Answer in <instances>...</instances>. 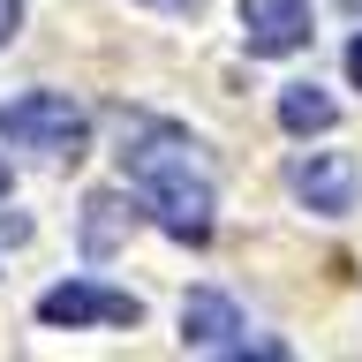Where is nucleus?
<instances>
[{
	"instance_id": "obj_4",
	"label": "nucleus",
	"mask_w": 362,
	"mask_h": 362,
	"mask_svg": "<svg viewBox=\"0 0 362 362\" xmlns=\"http://www.w3.org/2000/svg\"><path fill=\"white\" fill-rule=\"evenodd\" d=\"M287 189L310 204L317 219H347L362 204V166L347 151H294L287 158Z\"/></svg>"
},
{
	"instance_id": "obj_2",
	"label": "nucleus",
	"mask_w": 362,
	"mask_h": 362,
	"mask_svg": "<svg viewBox=\"0 0 362 362\" xmlns=\"http://www.w3.org/2000/svg\"><path fill=\"white\" fill-rule=\"evenodd\" d=\"M0 136L16 144V151H30V158H45V166H76L83 158V144H90V113L68 98V90H23L16 106H0Z\"/></svg>"
},
{
	"instance_id": "obj_11",
	"label": "nucleus",
	"mask_w": 362,
	"mask_h": 362,
	"mask_svg": "<svg viewBox=\"0 0 362 362\" xmlns=\"http://www.w3.org/2000/svg\"><path fill=\"white\" fill-rule=\"evenodd\" d=\"M347 76H355V83H362V30H355V38H347Z\"/></svg>"
},
{
	"instance_id": "obj_9",
	"label": "nucleus",
	"mask_w": 362,
	"mask_h": 362,
	"mask_svg": "<svg viewBox=\"0 0 362 362\" xmlns=\"http://www.w3.org/2000/svg\"><path fill=\"white\" fill-rule=\"evenodd\" d=\"M16 30H23V0H0V45L16 38Z\"/></svg>"
},
{
	"instance_id": "obj_8",
	"label": "nucleus",
	"mask_w": 362,
	"mask_h": 362,
	"mask_svg": "<svg viewBox=\"0 0 362 362\" xmlns=\"http://www.w3.org/2000/svg\"><path fill=\"white\" fill-rule=\"evenodd\" d=\"M332 121H339L332 90H317V83H287V90H279V129H287V136H325Z\"/></svg>"
},
{
	"instance_id": "obj_7",
	"label": "nucleus",
	"mask_w": 362,
	"mask_h": 362,
	"mask_svg": "<svg viewBox=\"0 0 362 362\" xmlns=\"http://www.w3.org/2000/svg\"><path fill=\"white\" fill-rule=\"evenodd\" d=\"M129 226H136V204L121 197V189H98V197L83 204V257H113Z\"/></svg>"
},
{
	"instance_id": "obj_6",
	"label": "nucleus",
	"mask_w": 362,
	"mask_h": 362,
	"mask_svg": "<svg viewBox=\"0 0 362 362\" xmlns=\"http://www.w3.org/2000/svg\"><path fill=\"white\" fill-rule=\"evenodd\" d=\"M317 30L310 0H242V45L257 61H279V53H302Z\"/></svg>"
},
{
	"instance_id": "obj_12",
	"label": "nucleus",
	"mask_w": 362,
	"mask_h": 362,
	"mask_svg": "<svg viewBox=\"0 0 362 362\" xmlns=\"http://www.w3.org/2000/svg\"><path fill=\"white\" fill-rule=\"evenodd\" d=\"M0 197H8V166H0Z\"/></svg>"
},
{
	"instance_id": "obj_10",
	"label": "nucleus",
	"mask_w": 362,
	"mask_h": 362,
	"mask_svg": "<svg viewBox=\"0 0 362 362\" xmlns=\"http://www.w3.org/2000/svg\"><path fill=\"white\" fill-rule=\"evenodd\" d=\"M144 8H166V16H204V0H144Z\"/></svg>"
},
{
	"instance_id": "obj_1",
	"label": "nucleus",
	"mask_w": 362,
	"mask_h": 362,
	"mask_svg": "<svg viewBox=\"0 0 362 362\" xmlns=\"http://www.w3.org/2000/svg\"><path fill=\"white\" fill-rule=\"evenodd\" d=\"M113 136H121V166L136 181V204L158 219V234H174L189 249L211 242L219 197H211V166L197 158V144L181 129H166V121H151V113H121Z\"/></svg>"
},
{
	"instance_id": "obj_3",
	"label": "nucleus",
	"mask_w": 362,
	"mask_h": 362,
	"mask_svg": "<svg viewBox=\"0 0 362 362\" xmlns=\"http://www.w3.org/2000/svg\"><path fill=\"white\" fill-rule=\"evenodd\" d=\"M181 347H197V355H264V362L287 355L279 339H249L242 310H234L226 294H211V287H197L181 302Z\"/></svg>"
},
{
	"instance_id": "obj_5",
	"label": "nucleus",
	"mask_w": 362,
	"mask_h": 362,
	"mask_svg": "<svg viewBox=\"0 0 362 362\" xmlns=\"http://www.w3.org/2000/svg\"><path fill=\"white\" fill-rule=\"evenodd\" d=\"M144 317V302L121 287H98V279H61V287L38 294V325H136Z\"/></svg>"
}]
</instances>
